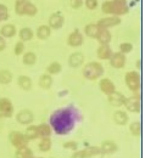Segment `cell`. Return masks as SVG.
<instances>
[{
	"label": "cell",
	"mask_w": 145,
	"mask_h": 158,
	"mask_svg": "<svg viewBox=\"0 0 145 158\" xmlns=\"http://www.w3.org/2000/svg\"><path fill=\"white\" fill-rule=\"evenodd\" d=\"M51 128L59 135L68 134L76 124V110L73 108H60L55 111L50 117Z\"/></svg>",
	"instance_id": "obj_1"
},
{
	"label": "cell",
	"mask_w": 145,
	"mask_h": 158,
	"mask_svg": "<svg viewBox=\"0 0 145 158\" xmlns=\"http://www.w3.org/2000/svg\"><path fill=\"white\" fill-rule=\"evenodd\" d=\"M104 14H109V15H113V16H121L126 15L128 12V5H127V0H107L105 1L101 6Z\"/></svg>",
	"instance_id": "obj_2"
},
{
	"label": "cell",
	"mask_w": 145,
	"mask_h": 158,
	"mask_svg": "<svg viewBox=\"0 0 145 158\" xmlns=\"http://www.w3.org/2000/svg\"><path fill=\"white\" fill-rule=\"evenodd\" d=\"M104 73V67L99 62H89L84 66L83 76L88 80H96Z\"/></svg>",
	"instance_id": "obj_3"
},
{
	"label": "cell",
	"mask_w": 145,
	"mask_h": 158,
	"mask_svg": "<svg viewBox=\"0 0 145 158\" xmlns=\"http://www.w3.org/2000/svg\"><path fill=\"white\" fill-rule=\"evenodd\" d=\"M126 84L129 88V90H132L133 93H138V90L140 89V77L139 73L135 71L128 72L126 74Z\"/></svg>",
	"instance_id": "obj_4"
},
{
	"label": "cell",
	"mask_w": 145,
	"mask_h": 158,
	"mask_svg": "<svg viewBox=\"0 0 145 158\" xmlns=\"http://www.w3.org/2000/svg\"><path fill=\"white\" fill-rule=\"evenodd\" d=\"M10 141H11V143H12L16 148L24 147V146H27V143H28L27 138H26L23 134L16 133V131H14V133L10 134Z\"/></svg>",
	"instance_id": "obj_5"
},
{
	"label": "cell",
	"mask_w": 145,
	"mask_h": 158,
	"mask_svg": "<svg viewBox=\"0 0 145 158\" xmlns=\"http://www.w3.org/2000/svg\"><path fill=\"white\" fill-rule=\"evenodd\" d=\"M14 113V106L9 99H0V114L2 117H11Z\"/></svg>",
	"instance_id": "obj_6"
},
{
	"label": "cell",
	"mask_w": 145,
	"mask_h": 158,
	"mask_svg": "<svg viewBox=\"0 0 145 158\" xmlns=\"http://www.w3.org/2000/svg\"><path fill=\"white\" fill-rule=\"evenodd\" d=\"M124 105H126L128 111H130V112H139V110H140L139 95H135V96H132L129 99H126Z\"/></svg>",
	"instance_id": "obj_7"
},
{
	"label": "cell",
	"mask_w": 145,
	"mask_h": 158,
	"mask_svg": "<svg viewBox=\"0 0 145 158\" xmlns=\"http://www.w3.org/2000/svg\"><path fill=\"white\" fill-rule=\"evenodd\" d=\"M110 64L115 68H123L126 64V56L122 52H116L112 54V56L110 57Z\"/></svg>",
	"instance_id": "obj_8"
},
{
	"label": "cell",
	"mask_w": 145,
	"mask_h": 158,
	"mask_svg": "<svg viewBox=\"0 0 145 158\" xmlns=\"http://www.w3.org/2000/svg\"><path fill=\"white\" fill-rule=\"evenodd\" d=\"M67 43L70 46H73V48H77V46H81L83 44V35L79 31H75L70 34L68 39H67Z\"/></svg>",
	"instance_id": "obj_9"
},
{
	"label": "cell",
	"mask_w": 145,
	"mask_h": 158,
	"mask_svg": "<svg viewBox=\"0 0 145 158\" xmlns=\"http://www.w3.org/2000/svg\"><path fill=\"white\" fill-rule=\"evenodd\" d=\"M107 96H109V102H110L112 106H115V107H120V106L124 105L126 98H124L123 94H121V93H118V91H113L112 94H110V95H107Z\"/></svg>",
	"instance_id": "obj_10"
},
{
	"label": "cell",
	"mask_w": 145,
	"mask_h": 158,
	"mask_svg": "<svg viewBox=\"0 0 145 158\" xmlns=\"http://www.w3.org/2000/svg\"><path fill=\"white\" fill-rule=\"evenodd\" d=\"M101 151L99 147H89V148H85L82 151H78L73 155V158H88L92 157L94 155H99Z\"/></svg>",
	"instance_id": "obj_11"
},
{
	"label": "cell",
	"mask_w": 145,
	"mask_h": 158,
	"mask_svg": "<svg viewBox=\"0 0 145 158\" xmlns=\"http://www.w3.org/2000/svg\"><path fill=\"white\" fill-rule=\"evenodd\" d=\"M120 23H121V19H120V17L113 16V17H106V19L100 20L99 21V23H98V26H99L100 28H105V29H107V28H110V27L118 26Z\"/></svg>",
	"instance_id": "obj_12"
},
{
	"label": "cell",
	"mask_w": 145,
	"mask_h": 158,
	"mask_svg": "<svg viewBox=\"0 0 145 158\" xmlns=\"http://www.w3.org/2000/svg\"><path fill=\"white\" fill-rule=\"evenodd\" d=\"M16 119H17V122L21 123V124H29L33 120V113L29 110H22L21 112L17 113Z\"/></svg>",
	"instance_id": "obj_13"
},
{
	"label": "cell",
	"mask_w": 145,
	"mask_h": 158,
	"mask_svg": "<svg viewBox=\"0 0 145 158\" xmlns=\"http://www.w3.org/2000/svg\"><path fill=\"white\" fill-rule=\"evenodd\" d=\"M63 22H65V20L60 14H54L49 19V27L54 28V29H59L63 26Z\"/></svg>",
	"instance_id": "obj_14"
},
{
	"label": "cell",
	"mask_w": 145,
	"mask_h": 158,
	"mask_svg": "<svg viewBox=\"0 0 145 158\" xmlns=\"http://www.w3.org/2000/svg\"><path fill=\"white\" fill-rule=\"evenodd\" d=\"M100 89H101V91H103L104 94H106V95H110L113 91H116L115 84L110 79H106V78L100 80Z\"/></svg>",
	"instance_id": "obj_15"
},
{
	"label": "cell",
	"mask_w": 145,
	"mask_h": 158,
	"mask_svg": "<svg viewBox=\"0 0 145 158\" xmlns=\"http://www.w3.org/2000/svg\"><path fill=\"white\" fill-rule=\"evenodd\" d=\"M68 62H70V66L71 67H75V68L76 67H79L83 62H84V55L81 54V52H75V54H72L70 56Z\"/></svg>",
	"instance_id": "obj_16"
},
{
	"label": "cell",
	"mask_w": 145,
	"mask_h": 158,
	"mask_svg": "<svg viewBox=\"0 0 145 158\" xmlns=\"http://www.w3.org/2000/svg\"><path fill=\"white\" fill-rule=\"evenodd\" d=\"M100 29H101V28H100L98 24L90 23V24H87V26H85L84 33H85L88 37H90V38H96L98 34H99V32H100Z\"/></svg>",
	"instance_id": "obj_17"
},
{
	"label": "cell",
	"mask_w": 145,
	"mask_h": 158,
	"mask_svg": "<svg viewBox=\"0 0 145 158\" xmlns=\"http://www.w3.org/2000/svg\"><path fill=\"white\" fill-rule=\"evenodd\" d=\"M96 39L99 40V43L101 45H107L111 41V33L107 29L101 28L100 32H99V34H98V37H96Z\"/></svg>",
	"instance_id": "obj_18"
},
{
	"label": "cell",
	"mask_w": 145,
	"mask_h": 158,
	"mask_svg": "<svg viewBox=\"0 0 145 158\" xmlns=\"http://www.w3.org/2000/svg\"><path fill=\"white\" fill-rule=\"evenodd\" d=\"M112 56V51L109 45H100L98 49V57L100 60H109Z\"/></svg>",
	"instance_id": "obj_19"
},
{
	"label": "cell",
	"mask_w": 145,
	"mask_h": 158,
	"mask_svg": "<svg viewBox=\"0 0 145 158\" xmlns=\"http://www.w3.org/2000/svg\"><path fill=\"white\" fill-rule=\"evenodd\" d=\"M0 33H1V37L2 38L4 37L5 38H11V37H14L16 34V28H15L14 24H6V26H4L1 28Z\"/></svg>",
	"instance_id": "obj_20"
},
{
	"label": "cell",
	"mask_w": 145,
	"mask_h": 158,
	"mask_svg": "<svg viewBox=\"0 0 145 158\" xmlns=\"http://www.w3.org/2000/svg\"><path fill=\"white\" fill-rule=\"evenodd\" d=\"M17 81H19V85L21 86V89H23L26 91L32 88V80H31L29 77H27V76H20Z\"/></svg>",
	"instance_id": "obj_21"
},
{
	"label": "cell",
	"mask_w": 145,
	"mask_h": 158,
	"mask_svg": "<svg viewBox=\"0 0 145 158\" xmlns=\"http://www.w3.org/2000/svg\"><path fill=\"white\" fill-rule=\"evenodd\" d=\"M50 33H51V32H50V27H49V26H45V24L41 26V27L37 29V37L41 40L49 38Z\"/></svg>",
	"instance_id": "obj_22"
},
{
	"label": "cell",
	"mask_w": 145,
	"mask_h": 158,
	"mask_svg": "<svg viewBox=\"0 0 145 158\" xmlns=\"http://www.w3.org/2000/svg\"><path fill=\"white\" fill-rule=\"evenodd\" d=\"M16 158H33V152L27 146L21 147V148H17Z\"/></svg>",
	"instance_id": "obj_23"
},
{
	"label": "cell",
	"mask_w": 145,
	"mask_h": 158,
	"mask_svg": "<svg viewBox=\"0 0 145 158\" xmlns=\"http://www.w3.org/2000/svg\"><path fill=\"white\" fill-rule=\"evenodd\" d=\"M113 120L120 124V125H124L127 122H128V116L127 113L123 112V111H117L115 114H113Z\"/></svg>",
	"instance_id": "obj_24"
},
{
	"label": "cell",
	"mask_w": 145,
	"mask_h": 158,
	"mask_svg": "<svg viewBox=\"0 0 145 158\" xmlns=\"http://www.w3.org/2000/svg\"><path fill=\"white\" fill-rule=\"evenodd\" d=\"M51 84H53V78H51L50 74H43L41 77V79H39V85H41V88L45 89V90H48V89L51 86Z\"/></svg>",
	"instance_id": "obj_25"
},
{
	"label": "cell",
	"mask_w": 145,
	"mask_h": 158,
	"mask_svg": "<svg viewBox=\"0 0 145 158\" xmlns=\"http://www.w3.org/2000/svg\"><path fill=\"white\" fill-rule=\"evenodd\" d=\"M23 12H24V15H28V16H34V15H37V12H38V9L36 7V5L34 4H32L31 1H26V4H24V10H23Z\"/></svg>",
	"instance_id": "obj_26"
},
{
	"label": "cell",
	"mask_w": 145,
	"mask_h": 158,
	"mask_svg": "<svg viewBox=\"0 0 145 158\" xmlns=\"http://www.w3.org/2000/svg\"><path fill=\"white\" fill-rule=\"evenodd\" d=\"M116 150H117V146L112 141H105L103 143V146H101V148H100V151L104 152V153H112Z\"/></svg>",
	"instance_id": "obj_27"
},
{
	"label": "cell",
	"mask_w": 145,
	"mask_h": 158,
	"mask_svg": "<svg viewBox=\"0 0 145 158\" xmlns=\"http://www.w3.org/2000/svg\"><path fill=\"white\" fill-rule=\"evenodd\" d=\"M27 140H34L39 136V131H38V127L36 125H31L27 130H26V135Z\"/></svg>",
	"instance_id": "obj_28"
},
{
	"label": "cell",
	"mask_w": 145,
	"mask_h": 158,
	"mask_svg": "<svg viewBox=\"0 0 145 158\" xmlns=\"http://www.w3.org/2000/svg\"><path fill=\"white\" fill-rule=\"evenodd\" d=\"M20 38L22 41H28L33 38V31L28 27H24L20 31Z\"/></svg>",
	"instance_id": "obj_29"
},
{
	"label": "cell",
	"mask_w": 145,
	"mask_h": 158,
	"mask_svg": "<svg viewBox=\"0 0 145 158\" xmlns=\"http://www.w3.org/2000/svg\"><path fill=\"white\" fill-rule=\"evenodd\" d=\"M12 80V74L7 69H1L0 71V83L1 84H9Z\"/></svg>",
	"instance_id": "obj_30"
},
{
	"label": "cell",
	"mask_w": 145,
	"mask_h": 158,
	"mask_svg": "<svg viewBox=\"0 0 145 158\" xmlns=\"http://www.w3.org/2000/svg\"><path fill=\"white\" fill-rule=\"evenodd\" d=\"M37 62V56L34 52H26L24 56H23V63L27 64V66H32Z\"/></svg>",
	"instance_id": "obj_31"
},
{
	"label": "cell",
	"mask_w": 145,
	"mask_h": 158,
	"mask_svg": "<svg viewBox=\"0 0 145 158\" xmlns=\"http://www.w3.org/2000/svg\"><path fill=\"white\" fill-rule=\"evenodd\" d=\"M38 131H39V136H43V138H49V135L51 134V129L48 124L38 125Z\"/></svg>",
	"instance_id": "obj_32"
},
{
	"label": "cell",
	"mask_w": 145,
	"mask_h": 158,
	"mask_svg": "<svg viewBox=\"0 0 145 158\" xmlns=\"http://www.w3.org/2000/svg\"><path fill=\"white\" fill-rule=\"evenodd\" d=\"M46 71H48L49 74H58V73H60V71H61V64H60L59 62H53V63H50V64L48 66Z\"/></svg>",
	"instance_id": "obj_33"
},
{
	"label": "cell",
	"mask_w": 145,
	"mask_h": 158,
	"mask_svg": "<svg viewBox=\"0 0 145 158\" xmlns=\"http://www.w3.org/2000/svg\"><path fill=\"white\" fill-rule=\"evenodd\" d=\"M39 148H41V151H43V152L49 151L51 148V140L49 138H43L41 143H39Z\"/></svg>",
	"instance_id": "obj_34"
},
{
	"label": "cell",
	"mask_w": 145,
	"mask_h": 158,
	"mask_svg": "<svg viewBox=\"0 0 145 158\" xmlns=\"http://www.w3.org/2000/svg\"><path fill=\"white\" fill-rule=\"evenodd\" d=\"M27 0H17L15 4V11L17 15H24L23 10H24V4Z\"/></svg>",
	"instance_id": "obj_35"
},
{
	"label": "cell",
	"mask_w": 145,
	"mask_h": 158,
	"mask_svg": "<svg viewBox=\"0 0 145 158\" xmlns=\"http://www.w3.org/2000/svg\"><path fill=\"white\" fill-rule=\"evenodd\" d=\"M129 129H130V133H132L134 136L140 135V123H139V122H133V123L130 124Z\"/></svg>",
	"instance_id": "obj_36"
},
{
	"label": "cell",
	"mask_w": 145,
	"mask_h": 158,
	"mask_svg": "<svg viewBox=\"0 0 145 158\" xmlns=\"http://www.w3.org/2000/svg\"><path fill=\"white\" fill-rule=\"evenodd\" d=\"M9 19V10L5 5L0 4V22L1 21H6Z\"/></svg>",
	"instance_id": "obj_37"
},
{
	"label": "cell",
	"mask_w": 145,
	"mask_h": 158,
	"mask_svg": "<svg viewBox=\"0 0 145 158\" xmlns=\"http://www.w3.org/2000/svg\"><path fill=\"white\" fill-rule=\"evenodd\" d=\"M132 49H133V45H132L130 43H123V44H121V46H120V50H121V52H122V54L130 52V51H132Z\"/></svg>",
	"instance_id": "obj_38"
},
{
	"label": "cell",
	"mask_w": 145,
	"mask_h": 158,
	"mask_svg": "<svg viewBox=\"0 0 145 158\" xmlns=\"http://www.w3.org/2000/svg\"><path fill=\"white\" fill-rule=\"evenodd\" d=\"M84 4L89 10H94L98 7V0H85Z\"/></svg>",
	"instance_id": "obj_39"
},
{
	"label": "cell",
	"mask_w": 145,
	"mask_h": 158,
	"mask_svg": "<svg viewBox=\"0 0 145 158\" xmlns=\"http://www.w3.org/2000/svg\"><path fill=\"white\" fill-rule=\"evenodd\" d=\"M23 51H24V44L23 41H19L15 45V55H21Z\"/></svg>",
	"instance_id": "obj_40"
},
{
	"label": "cell",
	"mask_w": 145,
	"mask_h": 158,
	"mask_svg": "<svg viewBox=\"0 0 145 158\" xmlns=\"http://www.w3.org/2000/svg\"><path fill=\"white\" fill-rule=\"evenodd\" d=\"M63 147H65V148H68V150H77V143L73 142V141L66 142V143L63 145Z\"/></svg>",
	"instance_id": "obj_41"
},
{
	"label": "cell",
	"mask_w": 145,
	"mask_h": 158,
	"mask_svg": "<svg viewBox=\"0 0 145 158\" xmlns=\"http://www.w3.org/2000/svg\"><path fill=\"white\" fill-rule=\"evenodd\" d=\"M82 0H71V5H72V7H75V9H78L81 5H82Z\"/></svg>",
	"instance_id": "obj_42"
},
{
	"label": "cell",
	"mask_w": 145,
	"mask_h": 158,
	"mask_svg": "<svg viewBox=\"0 0 145 158\" xmlns=\"http://www.w3.org/2000/svg\"><path fill=\"white\" fill-rule=\"evenodd\" d=\"M6 48V43H5V39L0 35V51H2L4 49Z\"/></svg>",
	"instance_id": "obj_43"
},
{
	"label": "cell",
	"mask_w": 145,
	"mask_h": 158,
	"mask_svg": "<svg viewBox=\"0 0 145 158\" xmlns=\"http://www.w3.org/2000/svg\"><path fill=\"white\" fill-rule=\"evenodd\" d=\"M33 158H43V157H33Z\"/></svg>",
	"instance_id": "obj_44"
}]
</instances>
